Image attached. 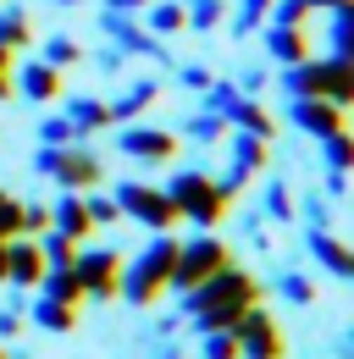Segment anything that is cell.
Masks as SVG:
<instances>
[{
    "instance_id": "1",
    "label": "cell",
    "mask_w": 354,
    "mask_h": 359,
    "mask_svg": "<svg viewBox=\"0 0 354 359\" xmlns=\"http://www.w3.org/2000/svg\"><path fill=\"white\" fill-rule=\"evenodd\" d=\"M255 299H261V287H255V276L238 266H221L216 276H205L199 287H188V315L205 326V332H232L244 310H255Z\"/></svg>"
},
{
    "instance_id": "2",
    "label": "cell",
    "mask_w": 354,
    "mask_h": 359,
    "mask_svg": "<svg viewBox=\"0 0 354 359\" xmlns=\"http://www.w3.org/2000/svg\"><path fill=\"white\" fill-rule=\"evenodd\" d=\"M288 94H315V100H332V105H349L354 100V67L349 55H327V61H294L288 67Z\"/></svg>"
},
{
    "instance_id": "3",
    "label": "cell",
    "mask_w": 354,
    "mask_h": 359,
    "mask_svg": "<svg viewBox=\"0 0 354 359\" xmlns=\"http://www.w3.org/2000/svg\"><path fill=\"white\" fill-rule=\"evenodd\" d=\"M172 266H177V243H172V238H155V243L133 260V271L117 282V293H128L133 304H155L161 287L172 282Z\"/></svg>"
},
{
    "instance_id": "4",
    "label": "cell",
    "mask_w": 354,
    "mask_h": 359,
    "mask_svg": "<svg viewBox=\"0 0 354 359\" xmlns=\"http://www.w3.org/2000/svg\"><path fill=\"white\" fill-rule=\"evenodd\" d=\"M166 199L177 205V216H188V222H199V226H216L232 194H221V182H211L205 172H177Z\"/></svg>"
},
{
    "instance_id": "5",
    "label": "cell",
    "mask_w": 354,
    "mask_h": 359,
    "mask_svg": "<svg viewBox=\"0 0 354 359\" xmlns=\"http://www.w3.org/2000/svg\"><path fill=\"white\" fill-rule=\"evenodd\" d=\"M221 266H232V255H227V243H216V238L177 243V266H172V282H166V287L188 293V287H199L205 276H216Z\"/></svg>"
},
{
    "instance_id": "6",
    "label": "cell",
    "mask_w": 354,
    "mask_h": 359,
    "mask_svg": "<svg viewBox=\"0 0 354 359\" xmlns=\"http://www.w3.org/2000/svg\"><path fill=\"white\" fill-rule=\"evenodd\" d=\"M39 172H50L61 188H94V182H100V161H94L88 149H72V144H44Z\"/></svg>"
},
{
    "instance_id": "7",
    "label": "cell",
    "mask_w": 354,
    "mask_h": 359,
    "mask_svg": "<svg viewBox=\"0 0 354 359\" xmlns=\"http://www.w3.org/2000/svg\"><path fill=\"white\" fill-rule=\"evenodd\" d=\"M117 210L133 216V222H144V226H155V232L177 222V205L161 188H144V182H122V188H117Z\"/></svg>"
},
{
    "instance_id": "8",
    "label": "cell",
    "mask_w": 354,
    "mask_h": 359,
    "mask_svg": "<svg viewBox=\"0 0 354 359\" xmlns=\"http://www.w3.org/2000/svg\"><path fill=\"white\" fill-rule=\"evenodd\" d=\"M72 276L88 299H111L117 282H122V260L111 249H84V255H72Z\"/></svg>"
},
{
    "instance_id": "9",
    "label": "cell",
    "mask_w": 354,
    "mask_h": 359,
    "mask_svg": "<svg viewBox=\"0 0 354 359\" xmlns=\"http://www.w3.org/2000/svg\"><path fill=\"white\" fill-rule=\"evenodd\" d=\"M232 337H238V348H249V359H282V326L266 310H244Z\"/></svg>"
},
{
    "instance_id": "10",
    "label": "cell",
    "mask_w": 354,
    "mask_h": 359,
    "mask_svg": "<svg viewBox=\"0 0 354 359\" xmlns=\"http://www.w3.org/2000/svg\"><path fill=\"white\" fill-rule=\"evenodd\" d=\"M294 122H299L310 138H327V133H338V128H343V105L315 100V94H294Z\"/></svg>"
},
{
    "instance_id": "11",
    "label": "cell",
    "mask_w": 354,
    "mask_h": 359,
    "mask_svg": "<svg viewBox=\"0 0 354 359\" xmlns=\"http://www.w3.org/2000/svg\"><path fill=\"white\" fill-rule=\"evenodd\" d=\"M122 149H128L133 161H172L177 138L161 133V128H128V133H122Z\"/></svg>"
},
{
    "instance_id": "12",
    "label": "cell",
    "mask_w": 354,
    "mask_h": 359,
    "mask_svg": "<svg viewBox=\"0 0 354 359\" xmlns=\"http://www.w3.org/2000/svg\"><path fill=\"white\" fill-rule=\"evenodd\" d=\"M39 276H44L39 243H6V282H17V287H34Z\"/></svg>"
},
{
    "instance_id": "13",
    "label": "cell",
    "mask_w": 354,
    "mask_h": 359,
    "mask_svg": "<svg viewBox=\"0 0 354 359\" xmlns=\"http://www.w3.org/2000/svg\"><path fill=\"white\" fill-rule=\"evenodd\" d=\"M266 55H271V61H282V67L305 61V55H310V39H305V28H282V22H277V28L266 34Z\"/></svg>"
},
{
    "instance_id": "14",
    "label": "cell",
    "mask_w": 354,
    "mask_h": 359,
    "mask_svg": "<svg viewBox=\"0 0 354 359\" xmlns=\"http://www.w3.org/2000/svg\"><path fill=\"white\" fill-rule=\"evenodd\" d=\"M50 226H55V232H67V238H88V226H94V222H88V205H84V194H78V188L50 210Z\"/></svg>"
},
{
    "instance_id": "15",
    "label": "cell",
    "mask_w": 354,
    "mask_h": 359,
    "mask_svg": "<svg viewBox=\"0 0 354 359\" xmlns=\"http://www.w3.org/2000/svg\"><path fill=\"white\" fill-rule=\"evenodd\" d=\"M22 94L34 100V105H44V100H55L61 94V67H50V61H34V67H22Z\"/></svg>"
},
{
    "instance_id": "16",
    "label": "cell",
    "mask_w": 354,
    "mask_h": 359,
    "mask_svg": "<svg viewBox=\"0 0 354 359\" xmlns=\"http://www.w3.org/2000/svg\"><path fill=\"white\" fill-rule=\"evenodd\" d=\"M310 255H315V260H321L327 271H338V276H349V271H354L349 249H343V243H338L327 226H315V232H310Z\"/></svg>"
},
{
    "instance_id": "17",
    "label": "cell",
    "mask_w": 354,
    "mask_h": 359,
    "mask_svg": "<svg viewBox=\"0 0 354 359\" xmlns=\"http://www.w3.org/2000/svg\"><path fill=\"white\" fill-rule=\"evenodd\" d=\"M67 122H72V133L111 128V105H105V100H72V105H67Z\"/></svg>"
},
{
    "instance_id": "18",
    "label": "cell",
    "mask_w": 354,
    "mask_h": 359,
    "mask_svg": "<svg viewBox=\"0 0 354 359\" xmlns=\"http://www.w3.org/2000/svg\"><path fill=\"white\" fill-rule=\"evenodd\" d=\"M44 299H61V304H78L84 299V287H78V276H72V266H44Z\"/></svg>"
},
{
    "instance_id": "19",
    "label": "cell",
    "mask_w": 354,
    "mask_h": 359,
    "mask_svg": "<svg viewBox=\"0 0 354 359\" xmlns=\"http://www.w3.org/2000/svg\"><path fill=\"white\" fill-rule=\"evenodd\" d=\"M232 166H238V172H261L266 166V138L261 133H238L232 138Z\"/></svg>"
},
{
    "instance_id": "20",
    "label": "cell",
    "mask_w": 354,
    "mask_h": 359,
    "mask_svg": "<svg viewBox=\"0 0 354 359\" xmlns=\"http://www.w3.org/2000/svg\"><path fill=\"white\" fill-rule=\"evenodd\" d=\"M28 34H34V22H28V11H17V6H6V11H0V45H6V50H17V45H28Z\"/></svg>"
},
{
    "instance_id": "21",
    "label": "cell",
    "mask_w": 354,
    "mask_h": 359,
    "mask_svg": "<svg viewBox=\"0 0 354 359\" xmlns=\"http://www.w3.org/2000/svg\"><path fill=\"white\" fill-rule=\"evenodd\" d=\"M34 320L50 326V332H72V326H78L72 304H61V299H39V304H34Z\"/></svg>"
},
{
    "instance_id": "22",
    "label": "cell",
    "mask_w": 354,
    "mask_h": 359,
    "mask_svg": "<svg viewBox=\"0 0 354 359\" xmlns=\"http://www.w3.org/2000/svg\"><path fill=\"white\" fill-rule=\"evenodd\" d=\"M150 100H155V83H133L122 100H111V122H128V116H138Z\"/></svg>"
},
{
    "instance_id": "23",
    "label": "cell",
    "mask_w": 354,
    "mask_h": 359,
    "mask_svg": "<svg viewBox=\"0 0 354 359\" xmlns=\"http://www.w3.org/2000/svg\"><path fill=\"white\" fill-rule=\"evenodd\" d=\"M238 105H244V94L232 89V83H211V94H205V111H211V116L232 122V116H238Z\"/></svg>"
},
{
    "instance_id": "24",
    "label": "cell",
    "mask_w": 354,
    "mask_h": 359,
    "mask_svg": "<svg viewBox=\"0 0 354 359\" xmlns=\"http://www.w3.org/2000/svg\"><path fill=\"white\" fill-rule=\"evenodd\" d=\"M349 39H354V11L343 0V6H332V55H349Z\"/></svg>"
},
{
    "instance_id": "25",
    "label": "cell",
    "mask_w": 354,
    "mask_h": 359,
    "mask_svg": "<svg viewBox=\"0 0 354 359\" xmlns=\"http://www.w3.org/2000/svg\"><path fill=\"white\" fill-rule=\"evenodd\" d=\"M232 122H238L244 133H261V138H271V116H266V111L255 105V100H249V94H244V105H238V116H232Z\"/></svg>"
},
{
    "instance_id": "26",
    "label": "cell",
    "mask_w": 354,
    "mask_h": 359,
    "mask_svg": "<svg viewBox=\"0 0 354 359\" xmlns=\"http://www.w3.org/2000/svg\"><path fill=\"white\" fill-rule=\"evenodd\" d=\"M349 161H354L349 133H343V128H338V133H327V166H332V172H349Z\"/></svg>"
},
{
    "instance_id": "27",
    "label": "cell",
    "mask_w": 354,
    "mask_h": 359,
    "mask_svg": "<svg viewBox=\"0 0 354 359\" xmlns=\"http://www.w3.org/2000/svg\"><path fill=\"white\" fill-rule=\"evenodd\" d=\"M221 11H227L221 0H194V11H183V17H188V22L199 28V34H211V28L221 22Z\"/></svg>"
},
{
    "instance_id": "28",
    "label": "cell",
    "mask_w": 354,
    "mask_h": 359,
    "mask_svg": "<svg viewBox=\"0 0 354 359\" xmlns=\"http://www.w3.org/2000/svg\"><path fill=\"white\" fill-rule=\"evenodd\" d=\"M266 11H271V0H244L238 6V22H232V34H255L266 22Z\"/></svg>"
},
{
    "instance_id": "29",
    "label": "cell",
    "mask_w": 354,
    "mask_h": 359,
    "mask_svg": "<svg viewBox=\"0 0 354 359\" xmlns=\"http://www.w3.org/2000/svg\"><path fill=\"white\" fill-rule=\"evenodd\" d=\"M183 133L194 138V144H211V138H221V133H227V122H221V116H211V111H205V116H194V122H188Z\"/></svg>"
},
{
    "instance_id": "30",
    "label": "cell",
    "mask_w": 354,
    "mask_h": 359,
    "mask_svg": "<svg viewBox=\"0 0 354 359\" xmlns=\"http://www.w3.org/2000/svg\"><path fill=\"white\" fill-rule=\"evenodd\" d=\"M271 11H277V22H282V28H299L315 6H310V0H271Z\"/></svg>"
},
{
    "instance_id": "31",
    "label": "cell",
    "mask_w": 354,
    "mask_h": 359,
    "mask_svg": "<svg viewBox=\"0 0 354 359\" xmlns=\"http://www.w3.org/2000/svg\"><path fill=\"white\" fill-rule=\"evenodd\" d=\"M17 232H22V199H6L0 194V243L17 238Z\"/></svg>"
},
{
    "instance_id": "32",
    "label": "cell",
    "mask_w": 354,
    "mask_h": 359,
    "mask_svg": "<svg viewBox=\"0 0 354 359\" xmlns=\"http://www.w3.org/2000/svg\"><path fill=\"white\" fill-rule=\"evenodd\" d=\"M150 28L155 34H177V28H188V17H183V6H155L150 11Z\"/></svg>"
},
{
    "instance_id": "33",
    "label": "cell",
    "mask_w": 354,
    "mask_h": 359,
    "mask_svg": "<svg viewBox=\"0 0 354 359\" xmlns=\"http://www.w3.org/2000/svg\"><path fill=\"white\" fill-rule=\"evenodd\" d=\"M244 348H238V337L232 332H211V343H205V359H238Z\"/></svg>"
},
{
    "instance_id": "34",
    "label": "cell",
    "mask_w": 354,
    "mask_h": 359,
    "mask_svg": "<svg viewBox=\"0 0 354 359\" xmlns=\"http://www.w3.org/2000/svg\"><path fill=\"white\" fill-rule=\"evenodd\" d=\"M78 55H84V50L72 45V39H50V45H44V61H50V67H72Z\"/></svg>"
},
{
    "instance_id": "35",
    "label": "cell",
    "mask_w": 354,
    "mask_h": 359,
    "mask_svg": "<svg viewBox=\"0 0 354 359\" xmlns=\"http://www.w3.org/2000/svg\"><path fill=\"white\" fill-rule=\"evenodd\" d=\"M39 138H44V144H72L78 133H72V122H67V116H50V122L39 128Z\"/></svg>"
},
{
    "instance_id": "36",
    "label": "cell",
    "mask_w": 354,
    "mask_h": 359,
    "mask_svg": "<svg viewBox=\"0 0 354 359\" xmlns=\"http://www.w3.org/2000/svg\"><path fill=\"white\" fill-rule=\"evenodd\" d=\"M84 205H88V222H94V226H111L117 216H122L117 199H84Z\"/></svg>"
},
{
    "instance_id": "37",
    "label": "cell",
    "mask_w": 354,
    "mask_h": 359,
    "mask_svg": "<svg viewBox=\"0 0 354 359\" xmlns=\"http://www.w3.org/2000/svg\"><path fill=\"white\" fill-rule=\"evenodd\" d=\"M266 210H271V216H294V205H288V188H282V182H266Z\"/></svg>"
},
{
    "instance_id": "38",
    "label": "cell",
    "mask_w": 354,
    "mask_h": 359,
    "mask_svg": "<svg viewBox=\"0 0 354 359\" xmlns=\"http://www.w3.org/2000/svg\"><path fill=\"white\" fill-rule=\"evenodd\" d=\"M282 293H288L294 304H310V299H315V287H310L305 276H282Z\"/></svg>"
},
{
    "instance_id": "39",
    "label": "cell",
    "mask_w": 354,
    "mask_h": 359,
    "mask_svg": "<svg viewBox=\"0 0 354 359\" xmlns=\"http://www.w3.org/2000/svg\"><path fill=\"white\" fill-rule=\"evenodd\" d=\"M50 226V210L44 205H22V232H44Z\"/></svg>"
},
{
    "instance_id": "40",
    "label": "cell",
    "mask_w": 354,
    "mask_h": 359,
    "mask_svg": "<svg viewBox=\"0 0 354 359\" xmlns=\"http://www.w3.org/2000/svg\"><path fill=\"white\" fill-rule=\"evenodd\" d=\"M183 83H188V89H211V72H205V67H183Z\"/></svg>"
},
{
    "instance_id": "41",
    "label": "cell",
    "mask_w": 354,
    "mask_h": 359,
    "mask_svg": "<svg viewBox=\"0 0 354 359\" xmlns=\"http://www.w3.org/2000/svg\"><path fill=\"white\" fill-rule=\"evenodd\" d=\"M150 0H111V11H144Z\"/></svg>"
},
{
    "instance_id": "42",
    "label": "cell",
    "mask_w": 354,
    "mask_h": 359,
    "mask_svg": "<svg viewBox=\"0 0 354 359\" xmlns=\"http://www.w3.org/2000/svg\"><path fill=\"white\" fill-rule=\"evenodd\" d=\"M0 282H6V243H0Z\"/></svg>"
},
{
    "instance_id": "43",
    "label": "cell",
    "mask_w": 354,
    "mask_h": 359,
    "mask_svg": "<svg viewBox=\"0 0 354 359\" xmlns=\"http://www.w3.org/2000/svg\"><path fill=\"white\" fill-rule=\"evenodd\" d=\"M55 6H78V0H55Z\"/></svg>"
},
{
    "instance_id": "44",
    "label": "cell",
    "mask_w": 354,
    "mask_h": 359,
    "mask_svg": "<svg viewBox=\"0 0 354 359\" xmlns=\"http://www.w3.org/2000/svg\"><path fill=\"white\" fill-rule=\"evenodd\" d=\"M0 359H6V354H0Z\"/></svg>"
}]
</instances>
